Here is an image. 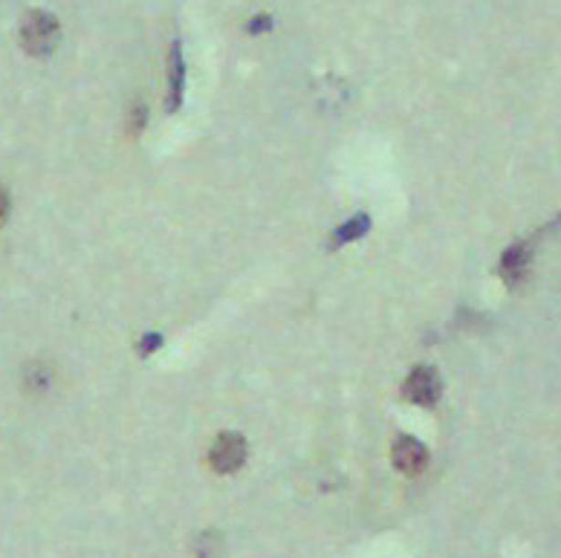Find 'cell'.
<instances>
[{
	"mask_svg": "<svg viewBox=\"0 0 561 558\" xmlns=\"http://www.w3.org/2000/svg\"><path fill=\"white\" fill-rule=\"evenodd\" d=\"M61 26L49 12L35 9L21 21V44L29 56H49L58 47Z\"/></svg>",
	"mask_w": 561,
	"mask_h": 558,
	"instance_id": "obj_1",
	"label": "cell"
},
{
	"mask_svg": "<svg viewBox=\"0 0 561 558\" xmlns=\"http://www.w3.org/2000/svg\"><path fill=\"white\" fill-rule=\"evenodd\" d=\"M208 460H212L215 472H223V475L238 472L243 460H247V440L235 431H223L212 443V455H208Z\"/></svg>",
	"mask_w": 561,
	"mask_h": 558,
	"instance_id": "obj_2",
	"label": "cell"
},
{
	"mask_svg": "<svg viewBox=\"0 0 561 558\" xmlns=\"http://www.w3.org/2000/svg\"><path fill=\"white\" fill-rule=\"evenodd\" d=\"M440 376L434 368H414L406 379V396L417 405H434L440 399Z\"/></svg>",
	"mask_w": 561,
	"mask_h": 558,
	"instance_id": "obj_3",
	"label": "cell"
},
{
	"mask_svg": "<svg viewBox=\"0 0 561 558\" xmlns=\"http://www.w3.org/2000/svg\"><path fill=\"white\" fill-rule=\"evenodd\" d=\"M391 460H394V466L399 469V472L419 475L429 466V451H426L423 443L414 440V437H399L394 443V448H391Z\"/></svg>",
	"mask_w": 561,
	"mask_h": 558,
	"instance_id": "obj_4",
	"label": "cell"
},
{
	"mask_svg": "<svg viewBox=\"0 0 561 558\" xmlns=\"http://www.w3.org/2000/svg\"><path fill=\"white\" fill-rule=\"evenodd\" d=\"M530 269V247H524V243H518V247L506 249V255L501 258V275L506 278L510 284H518L524 275H527Z\"/></svg>",
	"mask_w": 561,
	"mask_h": 558,
	"instance_id": "obj_5",
	"label": "cell"
},
{
	"mask_svg": "<svg viewBox=\"0 0 561 558\" xmlns=\"http://www.w3.org/2000/svg\"><path fill=\"white\" fill-rule=\"evenodd\" d=\"M171 67H168V111H174L183 99V58H180V47H171Z\"/></svg>",
	"mask_w": 561,
	"mask_h": 558,
	"instance_id": "obj_6",
	"label": "cell"
},
{
	"mask_svg": "<svg viewBox=\"0 0 561 558\" xmlns=\"http://www.w3.org/2000/svg\"><path fill=\"white\" fill-rule=\"evenodd\" d=\"M367 226H371V220H367L365 215H359V217H354L350 223H344L342 229H336V237H333V243H336V247H342V243H347V240L362 237V235L367 232Z\"/></svg>",
	"mask_w": 561,
	"mask_h": 558,
	"instance_id": "obj_7",
	"label": "cell"
},
{
	"mask_svg": "<svg viewBox=\"0 0 561 558\" xmlns=\"http://www.w3.org/2000/svg\"><path fill=\"white\" fill-rule=\"evenodd\" d=\"M6 217H9V195H6V188L0 185V226L6 223Z\"/></svg>",
	"mask_w": 561,
	"mask_h": 558,
	"instance_id": "obj_8",
	"label": "cell"
}]
</instances>
